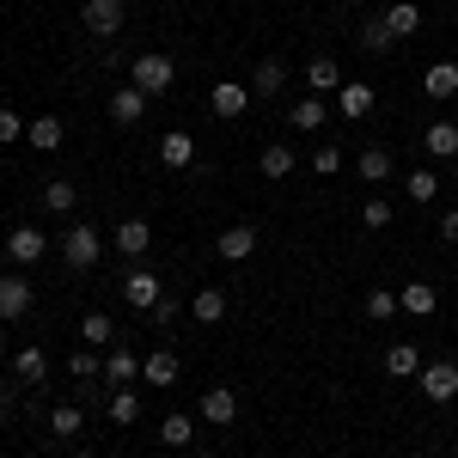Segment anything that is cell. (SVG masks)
<instances>
[{"label":"cell","mask_w":458,"mask_h":458,"mask_svg":"<svg viewBox=\"0 0 458 458\" xmlns=\"http://www.w3.org/2000/svg\"><path fill=\"white\" fill-rule=\"evenodd\" d=\"M105 379H116V386H129V379H141V354H135V349H123V343H116V349L105 354Z\"/></svg>","instance_id":"21"},{"label":"cell","mask_w":458,"mask_h":458,"mask_svg":"<svg viewBox=\"0 0 458 458\" xmlns=\"http://www.w3.org/2000/svg\"><path fill=\"white\" fill-rule=\"evenodd\" d=\"M43 373H49V360H43V349H19V360H13V379H19V386H37Z\"/></svg>","instance_id":"30"},{"label":"cell","mask_w":458,"mask_h":458,"mask_svg":"<svg viewBox=\"0 0 458 458\" xmlns=\"http://www.w3.org/2000/svg\"><path fill=\"white\" fill-rule=\"evenodd\" d=\"M110 422H116V428H135V422H141V397H135L129 386L110 391Z\"/></svg>","instance_id":"26"},{"label":"cell","mask_w":458,"mask_h":458,"mask_svg":"<svg viewBox=\"0 0 458 458\" xmlns=\"http://www.w3.org/2000/svg\"><path fill=\"white\" fill-rule=\"evenodd\" d=\"M147 245H153V226H147V220H123V226H116V250H123V257H147Z\"/></svg>","instance_id":"22"},{"label":"cell","mask_w":458,"mask_h":458,"mask_svg":"<svg viewBox=\"0 0 458 458\" xmlns=\"http://www.w3.org/2000/svg\"><path fill=\"white\" fill-rule=\"evenodd\" d=\"M360 177H367V183H386L391 177V153L386 147H367V153H360Z\"/></svg>","instance_id":"32"},{"label":"cell","mask_w":458,"mask_h":458,"mask_svg":"<svg viewBox=\"0 0 458 458\" xmlns=\"http://www.w3.org/2000/svg\"><path fill=\"white\" fill-rule=\"evenodd\" d=\"M208 105H214V116H220V123H239V116L250 110V86H239V80H220V86L208 92Z\"/></svg>","instance_id":"7"},{"label":"cell","mask_w":458,"mask_h":458,"mask_svg":"<svg viewBox=\"0 0 458 458\" xmlns=\"http://www.w3.org/2000/svg\"><path fill=\"white\" fill-rule=\"evenodd\" d=\"M349 6H367V0H349Z\"/></svg>","instance_id":"44"},{"label":"cell","mask_w":458,"mask_h":458,"mask_svg":"<svg viewBox=\"0 0 458 458\" xmlns=\"http://www.w3.org/2000/svg\"><path fill=\"white\" fill-rule=\"evenodd\" d=\"M386 373L391 379H416V373H422V349H416V343H391L386 349Z\"/></svg>","instance_id":"17"},{"label":"cell","mask_w":458,"mask_h":458,"mask_svg":"<svg viewBox=\"0 0 458 458\" xmlns=\"http://www.w3.org/2000/svg\"><path fill=\"white\" fill-rule=\"evenodd\" d=\"M49 428H55V434H62V440H73V434H80V428H86V416H80V410H73V403H55V410H49Z\"/></svg>","instance_id":"34"},{"label":"cell","mask_w":458,"mask_h":458,"mask_svg":"<svg viewBox=\"0 0 458 458\" xmlns=\"http://www.w3.org/2000/svg\"><path fill=\"white\" fill-rule=\"evenodd\" d=\"M25 141L37 153H55V147L68 141V129H62V116H31V129H25Z\"/></svg>","instance_id":"15"},{"label":"cell","mask_w":458,"mask_h":458,"mask_svg":"<svg viewBox=\"0 0 458 458\" xmlns=\"http://www.w3.org/2000/svg\"><path fill=\"white\" fill-rule=\"evenodd\" d=\"M141 116H147V92H135V86H116V92H110V123L135 129Z\"/></svg>","instance_id":"10"},{"label":"cell","mask_w":458,"mask_h":458,"mask_svg":"<svg viewBox=\"0 0 458 458\" xmlns=\"http://www.w3.org/2000/svg\"><path fill=\"white\" fill-rule=\"evenodd\" d=\"M25 312H31V282L25 276H0V324H13Z\"/></svg>","instance_id":"9"},{"label":"cell","mask_w":458,"mask_h":458,"mask_svg":"<svg viewBox=\"0 0 458 458\" xmlns=\"http://www.w3.org/2000/svg\"><path fill=\"white\" fill-rule=\"evenodd\" d=\"M422 92L434 98V105H446V98H458V62H434V68L422 73Z\"/></svg>","instance_id":"12"},{"label":"cell","mask_w":458,"mask_h":458,"mask_svg":"<svg viewBox=\"0 0 458 458\" xmlns=\"http://www.w3.org/2000/svg\"><path fill=\"white\" fill-rule=\"evenodd\" d=\"M196 458H214V453H196Z\"/></svg>","instance_id":"45"},{"label":"cell","mask_w":458,"mask_h":458,"mask_svg":"<svg viewBox=\"0 0 458 458\" xmlns=\"http://www.w3.org/2000/svg\"><path fill=\"white\" fill-rule=\"evenodd\" d=\"M336 110H343L349 123H360V116L373 110V86H367V80H354V86H336Z\"/></svg>","instance_id":"18"},{"label":"cell","mask_w":458,"mask_h":458,"mask_svg":"<svg viewBox=\"0 0 458 458\" xmlns=\"http://www.w3.org/2000/svg\"><path fill=\"white\" fill-rule=\"evenodd\" d=\"M159 159H165V172H183V165L196 159V141H190V135H165V141H159Z\"/></svg>","instance_id":"28"},{"label":"cell","mask_w":458,"mask_h":458,"mask_svg":"<svg viewBox=\"0 0 458 458\" xmlns=\"http://www.w3.org/2000/svg\"><path fill=\"white\" fill-rule=\"evenodd\" d=\"M196 416H202L208 428H233V422H239V397H233L226 386H208V391H202V403H196Z\"/></svg>","instance_id":"6"},{"label":"cell","mask_w":458,"mask_h":458,"mask_svg":"<svg viewBox=\"0 0 458 458\" xmlns=\"http://www.w3.org/2000/svg\"><path fill=\"white\" fill-rule=\"evenodd\" d=\"M397 312H410V318H434V312H440V293H434V282H410L403 293H397Z\"/></svg>","instance_id":"11"},{"label":"cell","mask_w":458,"mask_h":458,"mask_svg":"<svg viewBox=\"0 0 458 458\" xmlns=\"http://www.w3.org/2000/svg\"><path fill=\"white\" fill-rule=\"evenodd\" d=\"M379 19H386L391 43H397V37H416V31H422V6H416V0H397V6H386Z\"/></svg>","instance_id":"13"},{"label":"cell","mask_w":458,"mask_h":458,"mask_svg":"<svg viewBox=\"0 0 458 458\" xmlns=\"http://www.w3.org/2000/svg\"><path fill=\"white\" fill-rule=\"evenodd\" d=\"M123 19H129L123 0H86V31H92V37H116V31H123Z\"/></svg>","instance_id":"8"},{"label":"cell","mask_w":458,"mask_h":458,"mask_svg":"<svg viewBox=\"0 0 458 458\" xmlns=\"http://www.w3.org/2000/svg\"><path fill=\"white\" fill-rule=\"evenodd\" d=\"M6 257H13L19 269L43 263V257H49V233H37V226H13V233H6Z\"/></svg>","instance_id":"4"},{"label":"cell","mask_w":458,"mask_h":458,"mask_svg":"<svg viewBox=\"0 0 458 458\" xmlns=\"http://www.w3.org/2000/svg\"><path fill=\"white\" fill-rule=\"evenodd\" d=\"M391 312H397V293H386V287H373V293H367V318H373V324H386Z\"/></svg>","instance_id":"39"},{"label":"cell","mask_w":458,"mask_h":458,"mask_svg":"<svg viewBox=\"0 0 458 458\" xmlns=\"http://www.w3.org/2000/svg\"><path fill=\"white\" fill-rule=\"evenodd\" d=\"M172 80H177V68H172V55H159V49L135 55V68H129V86L147 92V98H165V92H172Z\"/></svg>","instance_id":"1"},{"label":"cell","mask_w":458,"mask_h":458,"mask_svg":"<svg viewBox=\"0 0 458 458\" xmlns=\"http://www.w3.org/2000/svg\"><path fill=\"white\" fill-rule=\"evenodd\" d=\"M422 147L434 153V159H458V123H428Z\"/></svg>","instance_id":"23"},{"label":"cell","mask_w":458,"mask_h":458,"mask_svg":"<svg viewBox=\"0 0 458 458\" xmlns=\"http://www.w3.org/2000/svg\"><path fill=\"white\" fill-rule=\"evenodd\" d=\"M73 202H80V190H73L68 177H55V183H43V208H49V214H73Z\"/></svg>","instance_id":"29"},{"label":"cell","mask_w":458,"mask_h":458,"mask_svg":"<svg viewBox=\"0 0 458 458\" xmlns=\"http://www.w3.org/2000/svg\"><path fill=\"white\" fill-rule=\"evenodd\" d=\"M73 458H98V453H73Z\"/></svg>","instance_id":"43"},{"label":"cell","mask_w":458,"mask_h":458,"mask_svg":"<svg viewBox=\"0 0 458 458\" xmlns=\"http://www.w3.org/2000/svg\"><path fill=\"white\" fill-rule=\"evenodd\" d=\"M360 226H367V233H386V226H391V202H379V196L360 202Z\"/></svg>","instance_id":"36"},{"label":"cell","mask_w":458,"mask_h":458,"mask_svg":"<svg viewBox=\"0 0 458 458\" xmlns=\"http://www.w3.org/2000/svg\"><path fill=\"white\" fill-rule=\"evenodd\" d=\"M123 300H129L135 312H153V306L165 300V282H159L153 269H129V276H123Z\"/></svg>","instance_id":"5"},{"label":"cell","mask_w":458,"mask_h":458,"mask_svg":"<svg viewBox=\"0 0 458 458\" xmlns=\"http://www.w3.org/2000/svg\"><path fill=\"white\" fill-rule=\"evenodd\" d=\"M312 172L318 177H336V172H343V147H318V153H312Z\"/></svg>","instance_id":"40"},{"label":"cell","mask_w":458,"mask_h":458,"mask_svg":"<svg viewBox=\"0 0 458 458\" xmlns=\"http://www.w3.org/2000/svg\"><path fill=\"white\" fill-rule=\"evenodd\" d=\"M453 458H458V453H453Z\"/></svg>","instance_id":"46"},{"label":"cell","mask_w":458,"mask_h":458,"mask_svg":"<svg viewBox=\"0 0 458 458\" xmlns=\"http://www.w3.org/2000/svg\"><path fill=\"white\" fill-rule=\"evenodd\" d=\"M141 379H147V386H159V391H165V386H177V354H172V349L141 354Z\"/></svg>","instance_id":"19"},{"label":"cell","mask_w":458,"mask_h":458,"mask_svg":"<svg viewBox=\"0 0 458 458\" xmlns=\"http://www.w3.org/2000/svg\"><path fill=\"white\" fill-rule=\"evenodd\" d=\"M62 250H68V269H92L98 257H105V233L98 226H68V239H62Z\"/></svg>","instance_id":"3"},{"label":"cell","mask_w":458,"mask_h":458,"mask_svg":"<svg viewBox=\"0 0 458 458\" xmlns=\"http://www.w3.org/2000/svg\"><path fill=\"white\" fill-rule=\"evenodd\" d=\"M190 318H196V324H220V318H226V293H220V287H202V293L190 300Z\"/></svg>","instance_id":"25"},{"label":"cell","mask_w":458,"mask_h":458,"mask_svg":"<svg viewBox=\"0 0 458 458\" xmlns=\"http://www.w3.org/2000/svg\"><path fill=\"white\" fill-rule=\"evenodd\" d=\"M287 123H293V129H324V123H330V105H324V98H318V92H306V98H300V105L287 110Z\"/></svg>","instance_id":"20"},{"label":"cell","mask_w":458,"mask_h":458,"mask_svg":"<svg viewBox=\"0 0 458 458\" xmlns=\"http://www.w3.org/2000/svg\"><path fill=\"white\" fill-rule=\"evenodd\" d=\"M416 386H422L428 403H453V397H458V360H422Z\"/></svg>","instance_id":"2"},{"label":"cell","mask_w":458,"mask_h":458,"mask_svg":"<svg viewBox=\"0 0 458 458\" xmlns=\"http://www.w3.org/2000/svg\"><path fill=\"white\" fill-rule=\"evenodd\" d=\"M306 86H312L318 98H324V92H336V86H343V68H336L330 55H318L312 68H306Z\"/></svg>","instance_id":"27"},{"label":"cell","mask_w":458,"mask_h":458,"mask_svg":"<svg viewBox=\"0 0 458 458\" xmlns=\"http://www.w3.org/2000/svg\"><path fill=\"white\" fill-rule=\"evenodd\" d=\"M80 343H86V349H116V324H110V312H86L80 318Z\"/></svg>","instance_id":"16"},{"label":"cell","mask_w":458,"mask_h":458,"mask_svg":"<svg viewBox=\"0 0 458 458\" xmlns=\"http://www.w3.org/2000/svg\"><path fill=\"white\" fill-rule=\"evenodd\" d=\"M214 250H220L226 263H245L250 250H257V226H226V233L214 239Z\"/></svg>","instance_id":"14"},{"label":"cell","mask_w":458,"mask_h":458,"mask_svg":"<svg viewBox=\"0 0 458 458\" xmlns=\"http://www.w3.org/2000/svg\"><path fill=\"white\" fill-rule=\"evenodd\" d=\"M159 440H165V446H190V440H196V422H190V416H165V422H159Z\"/></svg>","instance_id":"33"},{"label":"cell","mask_w":458,"mask_h":458,"mask_svg":"<svg viewBox=\"0 0 458 458\" xmlns=\"http://www.w3.org/2000/svg\"><path fill=\"white\" fill-rule=\"evenodd\" d=\"M98 367H105V360H98V349H73L68 354V373H73V379H92Z\"/></svg>","instance_id":"38"},{"label":"cell","mask_w":458,"mask_h":458,"mask_svg":"<svg viewBox=\"0 0 458 458\" xmlns=\"http://www.w3.org/2000/svg\"><path fill=\"white\" fill-rule=\"evenodd\" d=\"M434 196H440V177L428 172V165H422V172H410V202H434Z\"/></svg>","instance_id":"37"},{"label":"cell","mask_w":458,"mask_h":458,"mask_svg":"<svg viewBox=\"0 0 458 458\" xmlns=\"http://www.w3.org/2000/svg\"><path fill=\"white\" fill-rule=\"evenodd\" d=\"M282 86H287V62H276V55L257 62V73H250V98H257V92L269 98V92H282Z\"/></svg>","instance_id":"24"},{"label":"cell","mask_w":458,"mask_h":458,"mask_svg":"<svg viewBox=\"0 0 458 458\" xmlns=\"http://www.w3.org/2000/svg\"><path fill=\"white\" fill-rule=\"evenodd\" d=\"M25 129H31V123H19V110H0V147H13Z\"/></svg>","instance_id":"41"},{"label":"cell","mask_w":458,"mask_h":458,"mask_svg":"<svg viewBox=\"0 0 458 458\" xmlns=\"http://www.w3.org/2000/svg\"><path fill=\"white\" fill-rule=\"evenodd\" d=\"M440 239H446V245H458V208L440 214Z\"/></svg>","instance_id":"42"},{"label":"cell","mask_w":458,"mask_h":458,"mask_svg":"<svg viewBox=\"0 0 458 458\" xmlns=\"http://www.w3.org/2000/svg\"><path fill=\"white\" fill-rule=\"evenodd\" d=\"M257 165H263V177H287V172H293V147H287V141H269Z\"/></svg>","instance_id":"31"},{"label":"cell","mask_w":458,"mask_h":458,"mask_svg":"<svg viewBox=\"0 0 458 458\" xmlns=\"http://www.w3.org/2000/svg\"><path fill=\"white\" fill-rule=\"evenodd\" d=\"M360 49H367V55H386V49H391L386 19H367V25H360Z\"/></svg>","instance_id":"35"}]
</instances>
